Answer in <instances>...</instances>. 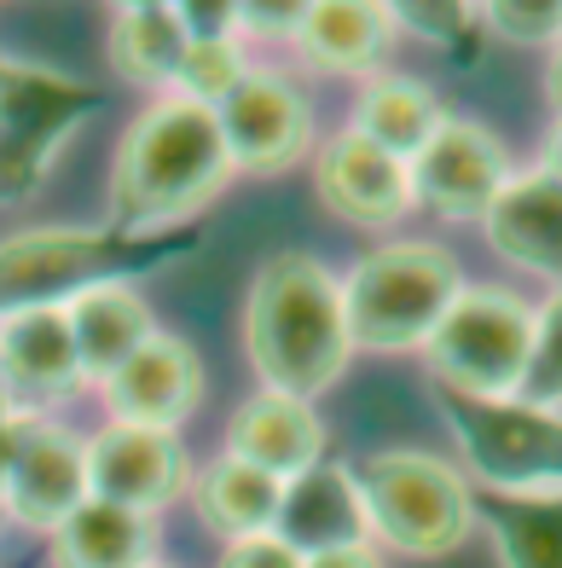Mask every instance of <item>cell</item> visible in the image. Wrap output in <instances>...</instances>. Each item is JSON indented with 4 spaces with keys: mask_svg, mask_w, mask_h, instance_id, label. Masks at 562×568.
<instances>
[{
    "mask_svg": "<svg viewBox=\"0 0 562 568\" xmlns=\"http://www.w3.org/2000/svg\"><path fill=\"white\" fill-rule=\"evenodd\" d=\"M151 568H168V562H151Z\"/></svg>",
    "mask_w": 562,
    "mask_h": 568,
    "instance_id": "34",
    "label": "cell"
},
{
    "mask_svg": "<svg viewBox=\"0 0 562 568\" xmlns=\"http://www.w3.org/2000/svg\"><path fill=\"white\" fill-rule=\"evenodd\" d=\"M157 562V516L88 499L53 534V568H151Z\"/></svg>",
    "mask_w": 562,
    "mask_h": 568,
    "instance_id": "24",
    "label": "cell"
},
{
    "mask_svg": "<svg viewBox=\"0 0 562 568\" xmlns=\"http://www.w3.org/2000/svg\"><path fill=\"white\" fill-rule=\"evenodd\" d=\"M88 499V442H75L53 418H23L0 470V516H12L18 528L59 534Z\"/></svg>",
    "mask_w": 562,
    "mask_h": 568,
    "instance_id": "10",
    "label": "cell"
},
{
    "mask_svg": "<svg viewBox=\"0 0 562 568\" xmlns=\"http://www.w3.org/2000/svg\"><path fill=\"white\" fill-rule=\"evenodd\" d=\"M111 424H134V429H181L192 418V406L203 400V366L192 343L157 331L140 354H127L122 366L99 383Z\"/></svg>",
    "mask_w": 562,
    "mask_h": 568,
    "instance_id": "14",
    "label": "cell"
},
{
    "mask_svg": "<svg viewBox=\"0 0 562 568\" xmlns=\"http://www.w3.org/2000/svg\"><path fill=\"white\" fill-rule=\"evenodd\" d=\"M522 400L562 412V291H551V302L540 307V337H533V366L522 383Z\"/></svg>",
    "mask_w": 562,
    "mask_h": 568,
    "instance_id": "27",
    "label": "cell"
},
{
    "mask_svg": "<svg viewBox=\"0 0 562 568\" xmlns=\"http://www.w3.org/2000/svg\"><path fill=\"white\" fill-rule=\"evenodd\" d=\"M64 320H70V337H75V354H82L88 383H105L127 354H140L157 337V320H151V307L134 284H99V291L75 296L64 307Z\"/></svg>",
    "mask_w": 562,
    "mask_h": 568,
    "instance_id": "22",
    "label": "cell"
},
{
    "mask_svg": "<svg viewBox=\"0 0 562 568\" xmlns=\"http://www.w3.org/2000/svg\"><path fill=\"white\" fill-rule=\"evenodd\" d=\"M545 99H551V111L562 116V41L551 47V59H545Z\"/></svg>",
    "mask_w": 562,
    "mask_h": 568,
    "instance_id": "32",
    "label": "cell"
},
{
    "mask_svg": "<svg viewBox=\"0 0 562 568\" xmlns=\"http://www.w3.org/2000/svg\"><path fill=\"white\" fill-rule=\"evenodd\" d=\"M458 296H464V267L447 244L429 239L377 244L343 273V314L360 354L429 348Z\"/></svg>",
    "mask_w": 562,
    "mask_h": 568,
    "instance_id": "4",
    "label": "cell"
},
{
    "mask_svg": "<svg viewBox=\"0 0 562 568\" xmlns=\"http://www.w3.org/2000/svg\"><path fill=\"white\" fill-rule=\"evenodd\" d=\"M215 568H302V551H290L278 534H255V539H233Z\"/></svg>",
    "mask_w": 562,
    "mask_h": 568,
    "instance_id": "29",
    "label": "cell"
},
{
    "mask_svg": "<svg viewBox=\"0 0 562 568\" xmlns=\"http://www.w3.org/2000/svg\"><path fill=\"white\" fill-rule=\"evenodd\" d=\"M221 122L210 105L192 99H151L127 122L111 163V226L127 232H174L192 226L233 180Z\"/></svg>",
    "mask_w": 562,
    "mask_h": 568,
    "instance_id": "1",
    "label": "cell"
},
{
    "mask_svg": "<svg viewBox=\"0 0 562 568\" xmlns=\"http://www.w3.org/2000/svg\"><path fill=\"white\" fill-rule=\"evenodd\" d=\"M105 93L53 64L0 53V210L35 197L75 128L93 122Z\"/></svg>",
    "mask_w": 562,
    "mask_h": 568,
    "instance_id": "6",
    "label": "cell"
},
{
    "mask_svg": "<svg viewBox=\"0 0 562 568\" xmlns=\"http://www.w3.org/2000/svg\"><path fill=\"white\" fill-rule=\"evenodd\" d=\"M18 418H23V412H18V400H12L7 389H0V435H7V429H12Z\"/></svg>",
    "mask_w": 562,
    "mask_h": 568,
    "instance_id": "33",
    "label": "cell"
},
{
    "mask_svg": "<svg viewBox=\"0 0 562 568\" xmlns=\"http://www.w3.org/2000/svg\"><path fill=\"white\" fill-rule=\"evenodd\" d=\"M395 47V12L377 0H314L296 23V53L330 75H377Z\"/></svg>",
    "mask_w": 562,
    "mask_h": 568,
    "instance_id": "19",
    "label": "cell"
},
{
    "mask_svg": "<svg viewBox=\"0 0 562 568\" xmlns=\"http://www.w3.org/2000/svg\"><path fill=\"white\" fill-rule=\"evenodd\" d=\"M302 568H382V557H377V546H337V551L302 557Z\"/></svg>",
    "mask_w": 562,
    "mask_h": 568,
    "instance_id": "30",
    "label": "cell"
},
{
    "mask_svg": "<svg viewBox=\"0 0 562 568\" xmlns=\"http://www.w3.org/2000/svg\"><path fill=\"white\" fill-rule=\"evenodd\" d=\"M533 337H540V307L522 302L504 284H464L452 314L429 337V372L436 389L476 395V400H510L522 395L533 366Z\"/></svg>",
    "mask_w": 562,
    "mask_h": 568,
    "instance_id": "7",
    "label": "cell"
},
{
    "mask_svg": "<svg viewBox=\"0 0 562 568\" xmlns=\"http://www.w3.org/2000/svg\"><path fill=\"white\" fill-rule=\"evenodd\" d=\"M226 453L255 464V470H267V476H278V481H296V476H308L314 464H325V424H319L314 400L255 389L249 400L233 406Z\"/></svg>",
    "mask_w": 562,
    "mask_h": 568,
    "instance_id": "17",
    "label": "cell"
},
{
    "mask_svg": "<svg viewBox=\"0 0 562 568\" xmlns=\"http://www.w3.org/2000/svg\"><path fill=\"white\" fill-rule=\"evenodd\" d=\"M244 354L262 389L319 400L337 389V377L354 359L348 314H343V278L319 255L285 250L262 262L244 302Z\"/></svg>",
    "mask_w": 562,
    "mask_h": 568,
    "instance_id": "2",
    "label": "cell"
},
{
    "mask_svg": "<svg viewBox=\"0 0 562 568\" xmlns=\"http://www.w3.org/2000/svg\"><path fill=\"white\" fill-rule=\"evenodd\" d=\"M476 23L504 47H556L562 41V7H476Z\"/></svg>",
    "mask_w": 562,
    "mask_h": 568,
    "instance_id": "28",
    "label": "cell"
},
{
    "mask_svg": "<svg viewBox=\"0 0 562 568\" xmlns=\"http://www.w3.org/2000/svg\"><path fill=\"white\" fill-rule=\"evenodd\" d=\"M441 122H447V111H441V99L429 93V82H418V75H400V70L366 75L360 93H354V116H348L354 134L371 140V145H382V151H389V158H400V163H412Z\"/></svg>",
    "mask_w": 562,
    "mask_h": 568,
    "instance_id": "21",
    "label": "cell"
},
{
    "mask_svg": "<svg viewBox=\"0 0 562 568\" xmlns=\"http://www.w3.org/2000/svg\"><path fill=\"white\" fill-rule=\"evenodd\" d=\"M82 383L88 372L64 307H30V314L0 320V389L18 400V412L47 418V406L70 400Z\"/></svg>",
    "mask_w": 562,
    "mask_h": 568,
    "instance_id": "15",
    "label": "cell"
},
{
    "mask_svg": "<svg viewBox=\"0 0 562 568\" xmlns=\"http://www.w3.org/2000/svg\"><path fill=\"white\" fill-rule=\"evenodd\" d=\"M244 75H249V59H244L238 36H192L186 64H181V75H174V99H192V105L215 111Z\"/></svg>",
    "mask_w": 562,
    "mask_h": 568,
    "instance_id": "26",
    "label": "cell"
},
{
    "mask_svg": "<svg viewBox=\"0 0 562 568\" xmlns=\"http://www.w3.org/2000/svg\"><path fill=\"white\" fill-rule=\"evenodd\" d=\"M203 244V232H127V226H30L0 239V320L30 307H70L99 284L163 273Z\"/></svg>",
    "mask_w": 562,
    "mask_h": 568,
    "instance_id": "3",
    "label": "cell"
},
{
    "mask_svg": "<svg viewBox=\"0 0 562 568\" xmlns=\"http://www.w3.org/2000/svg\"><path fill=\"white\" fill-rule=\"evenodd\" d=\"M192 499H197L203 528H215L226 546H233V539L273 534L278 505H285V481L255 470V464H244V458H233V453H221L192 476Z\"/></svg>",
    "mask_w": 562,
    "mask_h": 568,
    "instance_id": "23",
    "label": "cell"
},
{
    "mask_svg": "<svg viewBox=\"0 0 562 568\" xmlns=\"http://www.w3.org/2000/svg\"><path fill=\"white\" fill-rule=\"evenodd\" d=\"M226 158L238 174H285L319 151V122L308 88L285 70L249 64V75L215 105Z\"/></svg>",
    "mask_w": 562,
    "mask_h": 568,
    "instance_id": "9",
    "label": "cell"
},
{
    "mask_svg": "<svg viewBox=\"0 0 562 568\" xmlns=\"http://www.w3.org/2000/svg\"><path fill=\"white\" fill-rule=\"evenodd\" d=\"M504 180H510L504 140L464 116H447L412 158L418 210H429L436 221H481L493 210V197L504 192Z\"/></svg>",
    "mask_w": 562,
    "mask_h": 568,
    "instance_id": "12",
    "label": "cell"
},
{
    "mask_svg": "<svg viewBox=\"0 0 562 568\" xmlns=\"http://www.w3.org/2000/svg\"><path fill=\"white\" fill-rule=\"evenodd\" d=\"M436 406L452 429L464 470L488 494H533V487H562V412L533 406L522 395L510 400H476L436 389Z\"/></svg>",
    "mask_w": 562,
    "mask_h": 568,
    "instance_id": "8",
    "label": "cell"
},
{
    "mask_svg": "<svg viewBox=\"0 0 562 568\" xmlns=\"http://www.w3.org/2000/svg\"><path fill=\"white\" fill-rule=\"evenodd\" d=\"M273 534L302 557H319V551H337V546H371L360 476H354L348 464L325 458L308 476L285 481V505H278Z\"/></svg>",
    "mask_w": 562,
    "mask_h": 568,
    "instance_id": "18",
    "label": "cell"
},
{
    "mask_svg": "<svg viewBox=\"0 0 562 568\" xmlns=\"http://www.w3.org/2000/svg\"><path fill=\"white\" fill-rule=\"evenodd\" d=\"M481 232L499 262L562 291V180L545 169H510L504 192L481 215Z\"/></svg>",
    "mask_w": 562,
    "mask_h": 568,
    "instance_id": "16",
    "label": "cell"
},
{
    "mask_svg": "<svg viewBox=\"0 0 562 568\" xmlns=\"http://www.w3.org/2000/svg\"><path fill=\"white\" fill-rule=\"evenodd\" d=\"M476 523H488L504 568H562V487L533 494L476 487Z\"/></svg>",
    "mask_w": 562,
    "mask_h": 568,
    "instance_id": "25",
    "label": "cell"
},
{
    "mask_svg": "<svg viewBox=\"0 0 562 568\" xmlns=\"http://www.w3.org/2000/svg\"><path fill=\"white\" fill-rule=\"evenodd\" d=\"M533 169H545L551 180H562V116L551 122V134H545V151H540V163Z\"/></svg>",
    "mask_w": 562,
    "mask_h": 568,
    "instance_id": "31",
    "label": "cell"
},
{
    "mask_svg": "<svg viewBox=\"0 0 562 568\" xmlns=\"http://www.w3.org/2000/svg\"><path fill=\"white\" fill-rule=\"evenodd\" d=\"M192 453L174 429H134V424H105L88 442V494L157 516L174 499L192 494Z\"/></svg>",
    "mask_w": 562,
    "mask_h": 568,
    "instance_id": "11",
    "label": "cell"
},
{
    "mask_svg": "<svg viewBox=\"0 0 562 568\" xmlns=\"http://www.w3.org/2000/svg\"><path fill=\"white\" fill-rule=\"evenodd\" d=\"M186 12L181 7H157V0H140V7H116L111 12V36H105V53L111 70L122 75L127 88H145V93H174V75L186 64Z\"/></svg>",
    "mask_w": 562,
    "mask_h": 568,
    "instance_id": "20",
    "label": "cell"
},
{
    "mask_svg": "<svg viewBox=\"0 0 562 568\" xmlns=\"http://www.w3.org/2000/svg\"><path fill=\"white\" fill-rule=\"evenodd\" d=\"M314 186H319V203L330 215L348 221V226H360V232H395L406 215L418 210L412 163L389 158V151L360 140L354 128L319 140V151H314Z\"/></svg>",
    "mask_w": 562,
    "mask_h": 568,
    "instance_id": "13",
    "label": "cell"
},
{
    "mask_svg": "<svg viewBox=\"0 0 562 568\" xmlns=\"http://www.w3.org/2000/svg\"><path fill=\"white\" fill-rule=\"evenodd\" d=\"M360 499L371 523V546L400 557H452L476 528V487L458 464L423 447L371 453L360 470Z\"/></svg>",
    "mask_w": 562,
    "mask_h": 568,
    "instance_id": "5",
    "label": "cell"
}]
</instances>
